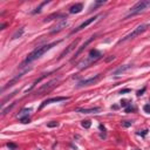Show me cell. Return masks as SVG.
I'll use <instances>...</instances> for the list:
<instances>
[{
    "label": "cell",
    "instance_id": "cell-11",
    "mask_svg": "<svg viewBox=\"0 0 150 150\" xmlns=\"http://www.w3.org/2000/svg\"><path fill=\"white\" fill-rule=\"evenodd\" d=\"M79 41H80V39L74 40V41H73L72 44H71V45L68 46V47L66 48V49H65V51H63V52H62V53H61V54H60V59H62V58H65V56H67V55H68V54H69V53L72 52L73 49H74V48H75V47L78 46Z\"/></svg>",
    "mask_w": 150,
    "mask_h": 150
},
{
    "label": "cell",
    "instance_id": "cell-1",
    "mask_svg": "<svg viewBox=\"0 0 150 150\" xmlns=\"http://www.w3.org/2000/svg\"><path fill=\"white\" fill-rule=\"evenodd\" d=\"M60 42H61V40H59V41H54V42H52V44H47V45H44V46H41V47L35 48V49H34V51H33V52L26 58V60L22 62L21 67H25V65H29L31 62L35 61V60H38L39 58H41L46 52H48V51H49L51 48H53L54 46L59 45Z\"/></svg>",
    "mask_w": 150,
    "mask_h": 150
},
{
    "label": "cell",
    "instance_id": "cell-31",
    "mask_svg": "<svg viewBox=\"0 0 150 150\" xmlns=\"http://www.w3.org/2000/svg\"><path fill=\"white\" fill-rule=\"evenodd\" d=\"M147 134H148V130H147V129L143 130L142 132H141V131H137V135H142V136H144V135H147Z\"/></svg>",
    "mask_w": 150,
    "mask_h": 150
},
{
    "label": "cell",
    "instance_id": "cell-26",
    "mask_svg": "<svg viewBox=\"0 0 150 150\" xmlns=\"http://www.w3.org/2000/svg\"><path fill=\"white\" fill-rule=\"evenodd\" d=\"M131 124H132V122H130V121H122V122H121V125L124 127V128L131 127Z\"/></svg>",
    "mask_w": 150,
    "mask_h": 150
},
{
    "label": "cell",
    "instance_id": "cell-3",
    "mask_svg": "<svg viewBox=\"0 0 150 150\" xmlns=\"http://www.w3.org/2000/svg\"><path fill=\"white\" fill-rule=\"evenodd\" d=\"M149 7H150V0L138 1L136 5H135V6L130 9V12H129V14L125 17V19H128V18H130V17H134V15H136V14H140L141 12L145 11V9H147V8H149Z\"/></svg>",
    "mask_w": 150,
    "mask_h": 150
},
{
    "label": "cell",
    "instance_id": "cell-19",
    "mask_svg": "<svg viewBox=\"0 0 150 150\" xmlns=\"http://www.w3.org/2000/svg\"><path fill=\"white\" fill-rule=\"evenodd\" d=\"M15 103H17V102H13V103H11V105L8 106L7 108H5V109H2V113H1V115H2V116H5V115H6L7 113H8V111H9V110H11V109L13 108L14 106H15Z\"/></svg>",
    "mask_w": 150,
    "mask_h": 150
},
{
    "label": "cell",
    "instance_id": "cell-10",
    "mask_svg": "<svg viewBox=\"0 0 150 150\" xmlns=\"http://www.w3.org/2000/svg\"><path fill=\"white\" fill-rule=\"evenodd\" d=\"M28 71H29V68H28V69H25V71H22V72H20L19 74L17 75V76H14V78L12 79L11 81H8V82H7V85H6V86H4L1 90L4 91V90H5V89H6V88H8V87H11V86H13L14 83H15V82H17V81H18L19 79H21V78H22V75H24V74H26V73L28 72Z\"/></svg>",
    "mask_w": 150,
    "mask_h": 150
},
{
    "label": "cell",
    "instance_id": "cell-18",
    "mask_svg": "<svg viewBox=\"0 0 150 150\" xmlns=\"http://www.w3.org/2000/svg\"><path fill=\"white\" fill-rule=\"evenodd\" d=\"M53 18H63V15H62V14H56V13H54V14H52V15H49V17H47V18L45 19V22L53 20Z\"/></svg>",
    "mask_w": 150,
    "mask_h": 150
},
{
    "label": "cell",
    "instance_id": "cell-8",
    "mask_svg": "<svg viewBox=\"0 0 150 150\" xmlns=\"http://www.w3.org/2000/svg\"><path fill=\"white\" fill-rule=\"evenodd\" d=\"M68 25V21H67V19H61L56 24V25H54V26L51 28V33L52 34H55V33H59L61 32L63 28H66V26Z\"/></svg>",
    "mask_w": 150,
    "mask_h": 150
},
{
    "label": "cell",
    "instance_id": "cell-9",
    "mask_svg": "<svg viewBox=\"0 0 150 150\" xmlns=\"http://www.w3.org/2000/svg\"><path fill=\"white\" fill-rule=\"evenodd\" d=\"M69 100V97H65V96H58V97H52V98H47V100H45L44 102H42V105L40 106V110L44 108V107H46L47 105H51V103H54V102H62V101H68Z\"/></svg>",
    "mask_w": 150,
    "mask_h": 150
},
{
    "label": "cell",
    "instance_id": "cell-27",
    "mask_svg": "<svg viewBox=\"0 0 150 150\" xmlns=\"http://www.w3.org/2000/svg\"><path fill=\"white\" fill-rule=\"evenodd\" d=\"M124 111H125V113H131V111H135V108H134L132 106H128V107L124 109Z\"/></svg>",
    "mask_w": 150,
    "mask_h": 150
},
{
    "label": "cell",
    "instance_id": "cell-6",
    "mask_svg": "<svg viewBox=\"0 0 150 150\" xmlns=\"http://www.w3.org/2000/svg\"><path fill=\"white\" fill-rule=\"evenodd\" d=\"M101 17H105V14H98V15H95V17H91V18H89V19H87L86 21H83V22H82V24H81L79 27H76L75 29H73L72 32H71V34H75V33L82 31L83 28H86L87 26H89V25H90V24H93V22H95V21H96L98 18H101Z\"/></svg>",
    "mask_w": 150,
    "mask_h": 150
},
{
    "label": "cell",
    "instance_id": "cell-36",
    "mask_svg": "<svg viewBox=\"0 0 150 150\" xmlns=\"http://www.w3.org/2000/svg\"><path fill=\"white\" fill-rule=\"evenodd\" d=\"M136 150H138V149H136Z\"/></svg>",
    "mask_w": 150,
    "mask_h": 150
},
{
    "label": "cell",
    "instance_id": "cell-12",
    "mask_svg": "<svg viewBox=\"0 0 150 150\" xmlns=\"http://www.w3.org/2000/svg\"><path fill=\"white\" fill-rule=\"evenodd\" d=\"M95 38H96V35H93V36H90L89 39L87 40V41H86L85 44H83V45H82V46H81V47H80V48H79V49H78V52L75 53V55H74V58H73V59H72V61H73V60H74V59H76V58H78L79 55H80L81 53H82V52H83V51H85V48H86V47H87V46L89 45V44H90L91 41H94V40H95Z\"/></svg>",
    "mask_w": 150,
    "mask_h": 150
},
{
    "label": "cell",
    "instance_id": "cell-35",
    "mask_svg": "<svg viewBox=\"0 0 150 150\" xmlns=\"http://www.w3.org/2000/svg\"><path fill=\"white\" fill-rule=\"evenodd\" d=\"M7 26V24H2L1 26H0V29H5V27Z\"/></svg>",
    "mask_w": 150,
    "mask_h": 150
},
{
    "label": "cell",
    "instance_id": "cell-30",
    "mask_svg": "<svg viewBox=\"0 0 150 150\" xmlns=\"http://www.w3.org/2000/svg\"><path fill=\"white\" fill-rule=\"evenodd\" d=\"M128 105H129V103H128L127 100H122V101H121V106H122V107H125V108H127Z\"/></svg>",
    "mask_w": 150,
    "mask_h": 150
},
{
    "label": "cell",
    "instance_id": "cell-34",
    "mask_svg": "<svg viewBox=\"0 0 150 150\" xmlns=\"http://www.w3.org/2000/svg\"><path fill=\"white\" fill-rule=\"evenodd\" d=\"M114 59H115V56H114V55H111L110 58H108L106 61H107V62H109V61H111V60H114Z\"/></svg>",
    "mask_w": 150,
    "mask_h": 150
},
{
    "label": "cell",
    "instance_id": "cell-23",
    "mask_svg": "<svg viewBox=\"0 0 150 150\" xmlns=\"http://www.w3.org/2000/svg\"><path fill=\"white\" fill-rule=\"evenodd\" d=\"M90 125H91V122L89 121V120H86V121H83V122H82V127H83V128H86V129L90 128Z\"/></svg>",
    "mask_w": 150,
    "mask_h": 150
},
{
    "label": "cell",
    "instance_id": "cell-13",
    "mask_svg": "<svg viewBox=\"0 0 150 150\" xmlns=\"http://www.w3.org/2000/svg\"><path fill=\"white\" fill-rule=\"evenodd\" d=\"M101 110L100 107H94V108H76V111L78 113H81V114H96Z\"/></svg>",
    "mask_w": 150,
    "mask_h": 150
},
{
    "label": "cell",
    "instance_id": "cell-28",
    "mask_svg": "<svg viewBox=\"0 0 150 150\" xmlns=\"http://www.w3.org/2000/svg\"><path fill=\"white\" fill-rule=\"evenodd\" d=\"M20 121H21V123H24V124H27V123H29V122H31L29 117H24V118H21Z\"/></svg>",
    "mask_w": 150,
    "mask_h": 150
},
{
    "label": "cell",
    "instance_id": "cell-21",
    "mask_svg": "<svg viewBox=\"0 0 150 150\" xmlns=\"http://www.w3.org/2000/svg\"><path fill=\"white\" fill-rule=\"evenodd\" d=\"M7 148L9 150H18V145L15 143H12V142H8L7 143Z\"/></svg>",
    "mask_w": 150,
    "mask_h": 150
},
{
    "label": "cell",
    "instance_id": "cell-33",
    "mask_svg": "<svg viewBox=\"0 0 150 150\" xmlns=\"http://www.w3.org/2000/svg\"><path fill=\"white\" fill-rule=\"evenodd\" d=\"M145 91V88H143V89H141V90H138L137 91V95L138 96H141V95H143V93Z\"/></svg>",
    "mask_w": 150,
    "mask_h": 150
},
{
    "label": "cell",
    "instance_id": "cell-32",
    "mask_svg": "<svg viewBox=\"0 0 150 150\" xmlns=\"http://www.w3.org/2000/svg\"><path fill=\"white\" fill-rule=\"evenodd\" d=\"M125 93H130V89L129 88H125V89H122L120 91V94H125Z\"/></svg>",
    "mask_w": 150,
    "mask_h": 150
},
{
    "label": "cell",
    "instance_id": "cell-24",
    "mask_svg": "<svg viewBox=\"0 0 150 150\" xmlns=\"http://www.w3.org/2000/svg\"><path fill=\"white\" fill-rule=\"evenodd\" d=\"M48 2H49V1H45V2L40 4V6L38 7V8H36L35 11H33V13H40V12H41V8H42V6H45L46 4H48Z\"/></svg>",
    "mask_w": 150,
    "mask_h": 150
},
{
    "label": "cell",
    "instance_id": "cell-29",
    "mask_svg": "<svg viewBox=\"0 0 150 150\" xmlns=\"http://www.w3.org/2000/svg\"><path fill=\"white\" fill-rule=\"evenodd\" d=\"M143 110L147 113V114H150V105H145L143 107Z\"/></svg>",
    "mask_w": 150,
    "mask_h": 150
},
{
    "label": "cell",
    "instance_id": "cell-7",
    "mask_svg": "<svg viewBox=\"0 0 150 150\" xmlns=\"http://www.w3.org/2000/svg\"><path fill=\"white\" fill-rule=\"evenodd\" d=\"M100 79H101V74H97V75L94 76V78L86 79V80H81V81L78 83L76 87H78V88H82V87H87V86H90V85H95Z\"/></svg>",
    "mask_w": 150,
    "mask_h": 150
},
{
    "label": "cell",
    "instance_id": "cell-17",
    "mask_svg": "<svg viewBox=\"0 0 150 150\" xmlns=\"http://www.w3.org/2000/svg\"><path fill=\"white\" fill-rule=\"evenodd\" d=\"M24 32H25V27H21V28H19L17 32L13 34V36H12V39H18V38H20L22 34H24Z\"/></svg>",
    "mask_w": 150,
    "mask_h": 150
},
{
    "label": "cell",
    "instance_id": "cell-37",
    "mask_svg": "<svg viewBox=\"0 0 150 150\" xmlns=\"http://www.w3.org/2000/svg\"><path fill=\"white\" fill-rule=\"evenodd\" d=\"M149 26H150V25H149Z\"/></svg>",
    "mask_w": 150,
    "mask_h": 150
},
{
    "label": "cell",
    "instance_id": "cell-38",
    "mask_svg": "<svg viewBox=\"0 0 150 150\" xmlns=\"http://www.w3.org/2000/svg\"><path fill=\"white\" fill-rule=\"evenodd\" d=\"M39 150H40V149H39Z\"/></svg>",
    "mask_w": 150,
    "mask_h": 150
},
{
    "label": "cell",
    "instance_id": "cell-16",
    "mask_svg": "<svg viewBox=\"0 0 150 150\" xmlns=\"http://www.w3.org/2000/svg\"><path fill=\"white\" fill-rule=\"evenodd\" d=\"M32 111V109L31 108H25V109H22V110L20 111L19 114H18V117L21 120V118L24 117H28V115H29V113Z\"/></svg>",
    "mask_w": 150,
    "mask_h": 150
},
{
    "label": "cell",
    "instance_id": "cell-4",
    "mask_svg": "<svg viewBox=\"0 0 150 150\" xmlns=\"http://www.w3.org/2000/svg\"><path fill=\"white\" fill-rule=\"evenodd\" d=\"M58 83H59V79H58V78L53 79V80H51V81H48L47 83L42 85L39 89L36 90V95H44V94L49 93L52 89H54V88L58 86Z\"/></svg>",
    "mask_w": 150,
    "mask_h": 150
},
{
    "label": "cell",
    "instance_id": "cell-2",
    "mask_svg": "<svg viewBox=\"0 0 150 150\" xmlns=\"http://www.w3.org/2000/svg\"><path fill=\"white\" fill-rule=\"evenodd\" d=\"M102 58V53L97 51V49H91L89 54H88V56H87V59H83L80 63H79V69H85L87 67H89V66L93 63V62H95V61H97Z\"/></svg>",
    "mask_w": 150,
    "mask_h": 150
},
{
    "label": "cell",
    "instance_id": "cell-15",
    "mask_svg": "<svg viewBox=\"0 0 150 150\" xmlns=\"http://www.w3.org/2000/svg\"><path fill=\"white\" fill-rule=\"evenodd\" d=\"M129 68H131V65H125V66H122V67H118L116 71H114V75H118V74H121V73H124L125 71H128Z\"/></svg>",
    "mask_w": 150,
    "mask_h": 150
},
{
    "label": "cell",
    "instance_id": "cell-25",
    "mask_svg": "<svg viewBox=\"0 0 150 150\" xmlns=\"http://www.w3.org/2000/svg\"><path fill=\"white\" fill-rule=\"evenodd\" d=\"M58 125H59V123L55 122V121H52V122H48V123H47V127H48V128H56Z\"/></svg>",
    "mask_w": 150,
    "mask_h": 150
},
{
    "label": "cell",
    "instance_id": "cell-22",
    "mask_svg": "<svg viewBox=\"0 0 150 150\" xmlns=\"http://www.w3.org/2000/svg\"><path fill=\"white\" fill-rule=\"evenodd\" d=\"M17 93H18V90L13 91V93H12V94H11L9 96H7V97H5V98H2V101H1V106H4V105H5V102H6L7 100H8V98H11V97H13V96L15 95V94H17Z\"/></svg>",
    "mask_w": 150,
    "mask_h": 150
},
{
    "label": "cell",
    "instance_id": "cell-14",
    "mask_svg": "<svg viewBox=\"0 0 150 150\" xmlns=\"http://www.w3.org/2000/svg\"><path fill=\"white\" fill-rule=\"evenodd\" d=\"M83 9V5L82 4H75V5H73L71 8H69V13H80L81 11Z\"/></svg>",
    "mask_w": 150,
    "mask_h": 150
},
{
    "label": "cell",
    "instance_id": "cell-5",
    "mask_svg": "<svg viewBox=\"0 0 150 150\" xmlns=\"http://www.w3.org/2000/svg\"><path fill=\"white\" fill-rule=\"evenodd\" d=\"M147 28H148V25H141V26H138L137 28H135L130 34H128V35H125L123 39H121L118 41V44H121V42H124V41H127V40H130V39H134V38H136L137 35H140V34H142L143 32L147 31Z\"/></svg>",
    "mask_w": 150,
    "mask_h": 150
},
{
    "label": "cell",
    "instance_id": "cell-20",
    "mask_svg": "<svg viewBox=\"0 0 150 150\" xmlns=\"http://www.w3.org/2000/svg\"><path fill=\"white\" fill-rule=\"evenodd\" d=\"M103 4H106V1H105V0H101V1H95V4H94V5H93V6L90 7V11H93V9H95L96 7L101 6V5H103Z\"/></svg>",
    "mask_w": 150,
    "mask_h": 150
}]
</instances>
